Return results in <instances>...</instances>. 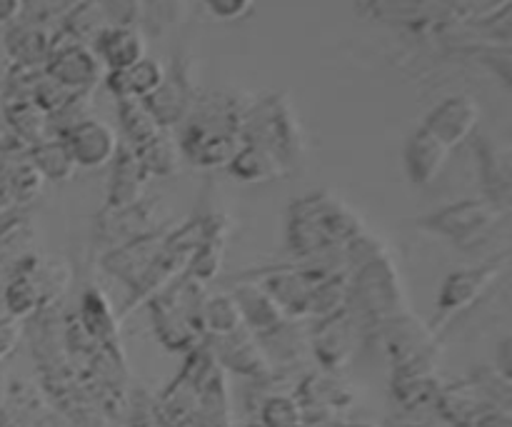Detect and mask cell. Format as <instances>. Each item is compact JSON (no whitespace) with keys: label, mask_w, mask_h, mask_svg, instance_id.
<instances>
[{"label":"cell","mask_w":512,"mask_h":427,"mask_svg":"<svg viewBox=\"0 0 512 427\" xmlns=\"http://www.w3.org/2000/svg\"><path fill=\"white\" fill-rule=\"evenodd\" d=\"M365 230L368 228L363 218L345 200L328 190H320V193L303 195L290 203L285 240L298 263H318L335 270H348L343 250Z\"/></svg>","instance_id":"obj_1"},{"label":"cell","mask_w":512,"mask_h":427,"mask_svg":"<svg viewBox=\"0 0 512 427\" xmlns=\"http://www.w3.org/2000/svg\"><path fill=\"white\" fill-rule=\"evenodd\" d=\"M348 308L358 318L360 328L378 330L385 320L408 313V290H405L400 270L393 255L365 263L350 273V303Z\"/></svg>","instance_id":"obj_2"},{"label":"cell","mask_w":512,"mask_h":427,"mask_svg":"<svg viewBox=\"0 0 512 427\" xmlns=\"http://www.w3.org/2000/svg\"><path fill=\"white\" fill-rule=\"evenodd\" d=\"M215 368H218V360L210 350L208 338L198 348L190 350L188 355H183V365H180L178 375L158 395V413L163 427L193 425L203 385Z\"/></svg>","instance_id":"obj_3"},{"label":"cell","mask_w":512,"mask_h":427,"mask_svg":"<svg viewBox=\"0 0 512 427\" xmlns=\"http://www.w3.org/2000/svg\"><path fill=\"white\" fill-rule=\"evenodd\" d=\"M243 143L263 145L293 168L303 150V138L293 108L285 103L283 95H268L245 110Z\"/></svg>","instance_id":"obj_4"},{"label":"cell","mask_w":512,"mask_h":427,"mask_svg":"<svg viewBox=\"0 0 512 427\" xmlns=\"http://www.w3.org/2000/svg\"><path fill=\"white\" fill-rule=\"evenodd\" d=\"M335 273V268L318 263H293L275 265V268L255 270V273H245V278L258 280L275 300L280 308L285 310L288 320H298L305 323L310 320V300H313V290L325 275Z\"/></svg>","instance_id":"obj_5"},{"label":"cell","mask_w":512,"mask_h":427,"mask_svg":"<svg viewBox=\"0 0 512 427\" xmlns=\"http://www.w3.org/2000/svg\"><path fill=\"white\" fill-rule=\"evenodd\" d=\"M500 218L503 213L488 200H460V203L423 215L418 220V228L458 248H473L480 240L488 238Z\"/></svg>","instance_id":"obj_6"},{"label":"cell","mask_w":512,"mask_h":427,"mask_svg":"<svg viewBox=\"0 0 512 427\" xmlns=\"http://www.w3.org/2000/svg\"><path fill=\"white\" fill-rule=\"evenodd\" d=\"M505 258H495L490 263L475 265V268H463L450 273L443 280L438 290V300H435V318L433 330L440 333L448 323H453L458 315L468 313L470 308L480 303L488 295V290L503 278L505 273Z\"/></svg>","instance_id":"obj_7"},{"label":"cell","mask_w":512,"mask_h":427,"mask_svg":"<svg viewBox=\"0 0 512 427\" xmlns=\"http://www.w3.org/2000/svg\"><path fill=\"white\" fill-rule=\"evenodd\" d=\"M45 73L73 93H93L95 85L105 80L108 70L103 68L93 45L80 43L73 35L58 28L53 35V45H50Z\"/></svg>","instance_id":"obj_8"},{"label":"cell","mask_w":512,"mask_h":427,"mask_svg":"<svg viewBox=\"0 0 512 427\" xmlns=\"http://www.w3.org/2000/svg\"><path fill=\"white\" fill-rule=\"evenodd\" d=\"M305 410L308 427H333L355 405L358 395L340 378V373H308L293 388Z\"/></svg>","instance_id":"obj_9"},{"label":"cell","mask_w":512,"mask_h":427,"mask_svg":"<svg viewBox=\"0 0 512 427\" xmlns=\"http://www.w3.org/2000/svg\"><path fill=\"white\" fill-rule=\"evenodd\" d=\"M360 330L363 328L350 308L315 320L313 330H310V355L318 360L320 370L343 373L355 358Z\"/></svg>","instance_id":"obj_10"},{"label":"cell","mask_w":512,"mask_h":427,"mask_svg":"<svg viewBox=\"0 0 512 427\" xmlns=\"http://www.w3.org/2000/svg\"><path fill=\"white\" fill-rule=\"evenodd\" d=\"M165 220H160L158 203L145 195L140 203L128 205V208H110L103 205L100 213L95 215L93 238L95 243L103 245V253L120 248V245L130 243L135 238L153 233V230L163 228Z\"/></svg>","instance_id":"obj_11"},{"label":"cell","mask_w":512,"mask_h":427,"mask_svg":"<svg viewBox=\"0 0 512 427\" xmlns=\"http://www.w3.org/2000/svg\"><path fill=\"white\" fill-rule=\"evenodd\" d=\"M208 345L218 365L228 375H238L248 383H263L278 373L253 330L243 328L228 338H208Z\"/></svg>","instance_id":"obj_12"},{"label":"cell","mask_w":512,"mask_h":427,"mask_svg":"<svg viewBox=\"0 0 512 427\" xmlns=\"http://www.w3.org/2000/svg\"><path fill=\"white\" fill-rule=\"evenodd\" d=\"M375 333L383 340V348L388 353L393 368L413 363V360L425 358V355L440 353L438 333L433 330V325L425 323L413 310L385 320Z\"/></svg>","instance_id":"obj_13"},{"label":"cell","mask_w":512,"mask_h":427,"mask_svg":"<svg viewBox=\"0 0 512 427\" xmlns=\"http://www.w3.org/2000/svg\"><path fill=\"white\" fill-rule=\"evenodd\" d=\"M170 228L173 225L165 223L163 228L153 230V233L143 235V238H135L130 243L120 245V248L108 250V253L100 255V268L110 278L120 280L128 290H133L143 280V275L148 273L150 265L158 260V255L163 253Z\"/></svg>","instance_id":"obj_14"},{"label":"cell","mask_w":512,"mask_h":427,"mask_svg":"<svg viewBox=\"0 0 512 427\" xmlns=\"http://www.w3.org/2000/svg\"><path fill=\"white\" fill-rule=\"evenodd\" d=\"M178 143L183 158L188 160V163H193L195 168L228 170L235 153H238L240 145H243V135L208 128V125L193 123V120H185Z\"/></svg>","instance_id":"obj_15"},{"label":"cell","mask_w":512,"mask_h":427,"mask_svg":"<svg viewBox=\"0 0 512 427\" xmlns=\"http://www.w3.org/2000/svg\"><path fill=\"white\" fill-rule=\"evenodd\" d=\"M63 140L68 145L70 155H73L75 165L83 170L108 168L115 160V155H118L120 143H123L113 125L95 118V115L75 125L73 130H68Z\"/></svg>","instance_id":"obj_16"},{"label":"cell","mask_w":512,"mask_h":427,"mask_svg":"<svg viewBox=\"0 0 512 427\" xmlns=\"http://www.w3.org/2000/svg\"><path fill=\"white\" fill-rule=\"evenodd\" d=\"M145 308H148L150 313V328H153L155 340H158L168 353L188 355L190 350L198 348L205 340V335L190 323V318L180 310V305L170 298V293L158 295V298L150 300Z\"/></svg>","instance_id":"obj_17"},{"label":"cell","mask_w":512,"mask_h":427,"mask_svg":"<svg viewBox=\"0 0 512 427\" xmlns=\"http://www.w3.org/2000/svg\"><path fill=\"white\" fill-rule=\"evenodd\" d=\"M435 410H438L440 423L448 427H475L493 408L480 380L470 375L458 383L443 385L435 398Z\"/></svg>","instance_id":"obj_18"},{"label":"cell","mask_w":512,"mask_h":427,"mask_svg":"<svg viewBox=\"0 0 512 427\" xmlns=\"http://www.w3.org/2000/svg\"><path fill=\"white\" fill-rule=\"evenodd\" d=\"M38 265L40 255L35 253H25L15 260L3 288V303L10 318L28 323L30 318H35L45 308L43 288H40L38 280Z\"/></svg>","instance_id":"obj_19"},{"label":"cell","mask_w":512,"mask_h":427,"mask_svg":"<svg viewBox=\"0 0 512 427\" xmlns=\"http://www.w3.org/2000/svg\"><path fill=\"white\" fill-rule=\"evenodd\" d=\"M150 175L145 173L138 150L128 143H120L118 155L110 163V180L105 190V205L110 208H128L140 203L148 195Z\"/></svg>","instance_id":"obj_20"},{"label":"cell","mask_w":512,"mask_h":427,"mask_svg":"<svg viewBox=\"0 0 512 427\" xmlns=\"http://www.w3.org/2000/svg\"><path fill=\"white\" fill-rule=\"evenodd\" d=\"M478 120V103L473 98H468V95H453V98H445L438 108L430 110L423 128L430 130L435 138H440L453 150L473 135V130L478 128Z\"/></svg>","instance_id":"obj_21"},{"label":"cell","mask_w":512,"mask_h":427,"mask_svg":"<svg viewBox=\"0 0 512 427\" xmlns=\"http://www.w3.org/2000/svg\"><path fill=\"white\" fill-rule=\"evenodd\" d=\"M75 320L80 328L100 345V348H120V313L113 308L108 295L98 285L83 288L75 308Z\"/></svg>","instance_id":"obj_22"},{"label":"cell","mask_w":512,"mask_h":427,"mask_svg":"<svg viewBox=\"0 0 512 427\" xmlns=\"http://www.w3.org/2000/svg\"><path fill=\"white\" fill-rule=\"evenodd\" d=\"M450 148L440 138H435L430 130L420 128L405 143L403 163L405 173H408L410 183L418 188H428L435 180L443 175L445 165H448Z\"/></svg>","instance_id":"obj_23"},{"label":"cell","mask_w":512,"mask_h":427,"mask_svg":"<svg viewBox=\"0 0 512 427\" xmlns=\"http://www.w3.org/2000/svg\"><path fill=\"white\" fill-rule=\"evenodd\" d=\"M53 35L55 28L20 18L18 23L8 25L3 50L13 60L15 68L45 70V63L50 58V45H53Z\"/></svg>","instance_id":"obj_24"},{"label":"cell","mask_w":512,"mask_h":427,"mask_svg":"<svg viewBox=\"0 0 512 427\" xmlns=\"http://www.w3.org/2000/svg\"><path fill=\"white\" fill-rule=\"evenodd\" d=\"M230 293L238 298L240 310H243L245 328L253 330L255 335H265L270 330H275L278 325H283L288 320L285 310L280 308L278 300L258 283V280H250L245 275H240L238 280H233L230 285Z\"/></svg>","instance_id":"obj_25"},{"label":"cell","mask_w":512,"mask_h":427,"mask_svg":"<svg viewBox=\"0 0 512 427\" xmlns=\"http://www.w3.org/2000/svg\"><path fill=\"white\" fill-rule=\"evenodd\" d=\"M93 48L108 73L130 68L145 58V38L135 25H108Z\"/></svg>","instance_id":"obj_26"},{"label":"cell","mask_w":512,"mask_h":427,"mask_svg":"<svg viewBox=\"0 0 512 427\" xmlns=\"http://www.w3.org/2000/svg\"><path fill=\"white\" fill-rule=\"evenodd\" d=\"M148 105L150 113L155 115L158 125L163 130L175 128V125H183L185 118L193 110V90H190L188 80L180 73L165 75V80L160 83V88L155 93H150L148 98L143 100Z\"/></svg>","instance_id":"obj_27"},{"label":"cell","mask_w":512,"mask_h":427,"mask_svg":"<svg viewBox=\"0 0 512 427\" xmlns=\"http://www.w3.org/2000/svg\"><path fill=\"white\" fill-rule=\"evenodd\" d=\"M190 427H235V403L230 378L223 368H215L205 380Z\"/></svg>","instance_id":"obj_28"},{"label":"cell","mask_w":512,"mask_h":427,"mask_svg":"<svg viewBox=\"0 0 512 427\" xmlns=\"http://www.w3.org/2000/svg\"><path fill=\"white\" fill-rule=\"evenodd\" d=\"M165 75L168 73H165L163 65L145 55L143 60H138L130 68L105 73L103 83L108 85V90L118 100H145L150 93H155L160 88Z\"/></svg>","instance_id":"obj_29"},{"label":"cell","mask_w":512,"mask_h":427,"mask_svg":"<svg viewBox=\"0 0 512 427\" xmlns=\"http://www.w3.org/2000/svg\"><path fill=\"white\" fill-rule=\"evenodd\" d=\"M228 173L240 183L260 185L285 178L290 173V165L283 158H278L273 150L263 148V145L243 143L235 153L233 163L228 165Z\"/></svg>","instance_id":"obj_30"},{"label":"cell","mask_w":512,"mask_h":427,"mask_svg":"<svg viewBox=\"0 0 512 427\" xmlns=\"http://www.w3.org/2000/svg\"><path fill=\"white\" fill-rule=\"evenodd\" d=\"M480 173H483L485 200L500 213L512 210V155L498 145L480 148Z\"/></svg>","instance_id":"obj_31"},{"label":"cell","mask_w":512,"mask_h":427,"mask_svg":"<svg viewBox=\"0 0 512 427\" xmlns=\"http://www.w3.org/2000/svg\"><path fill=\"white\" fill-rule=\"evenodd\" d=\"M268 353L270 363L278 370H290L303 363L305 355L310 353V335L303 330V323L298 320H285L270 333L258 335Z\"/></svg>","instance_id":"obj_32"},{"label":"cell","mask_w":512,"mask_h":427,"mask_svg":"<svg viewBox=\"0 0 512 427\" xmlns=\"http://www.w3.org/2000/svg\"><path fill=\"white\" fill-rule=\"evenodd\" d=\"M230 230H233V225H230V220L225 218V215H213V228H210L208 238L200 243V248L195 250L193 260H190L188 265L190 278L210 285L220 273H223Z\"/></svg>","instance_id":"obj_33"},{"label":"cell","mask_w":512,"mask_h":427,"mask_svg":"<svg viewBox=\"0 0 512 427\" xmlns=\"http://www.w3.org/2000/svg\"><path fill=\"white\" fill-rule=\"evenodd\" d=\"M3 118L8 120L10 128L18 133L28 148L53 138L50 133V115L30 98H8L3 100Z\"/></svg>","instance_id":"obj_34"},{"label":"cell","mask_w":512,"mask_h":427,"mask_svg":"<svg viewBox=\"0 0 512 427\" xmlns=\"http://www.w3.org/2000/svg\"><path fill=\"white\" fill-rule=\"evenodd\" d=\"M28 158L35 168L40 170L45 180L50 183H68V180L75 178L78 173V165H75L73 155H70L68 145H65L63 138H48L43 143L33 145L28 150Z\"/></svg>","instance_id":"obj_35"},{"label":"cell","mask_w":512,"mask_h":427,"mask_svg":"<svg viewBox=\"0 0 512 427\" xmlns=\"http://www.w3.org/2000/svg\"><path fill=\"white\" fill-rule=\"evenodd\" d=\"M205 335L208 338H228L245 328L243 310H240L238 298L230 290L223 293H210L205 303Z\"/></svg>","instance_id":"obj_36"},{"label":"cell","mask_w":512,"mask_h":427,"mask_svg":"<svg viewBox=\"0 0 512 427\" xmlns=\"http://www.w3.org/2000/svg\"><path fill=\"white\" fill-rule=\"evenodd\" d=\"M135 150H138L140 160H143V168L145 173L150 175V180L153 178L168 180L173 178V175H178L183 153H180L178 138H173L170 130H163L158 138H153L150 143H145L143 148H135Z\"/></svg>","instance_id":"obj_37"},{"label":"cell","mask_w":512,"mask_h":427,"mask_svg":"<svg viewBox=\"0 0 512 427\" xmlns=\"http://www.w3.org/2000/svg\"><path fill=\"white\" fill-rule=\"evenodd\" d=\"M118 123L123 130V143L133 145V148H143L145 143L163 133L143 100H118Z\"/></svg>","instance_id":"obj_38"},{"label":"cell","mask_w":512,"mask_h":427,"mask_svg":"<svg viewBox=\"0 0 512 427\" xmlns=\"http://www.w3.org/2000/svg\"><path fill=\"white\" fill-rule=\"evenodd\" d=\"M350 303V273L348 270H335V273L325 275L313 290V300H310V320L328 318V315L340 313L348 308Z\"/></svg>","instance_id":"obj_39"},{"label":"cell","mask_w":512,"mask_h":427,"mask_svg":"<svg viewBox=\"0 0 512 427\" xmlns=\"http://www.w3.org/2000/svg\"><path fill=\"white\" fill-rule=\"evenodd\" d=\"M3 168L15 205L33 203V200L43 193L45 178L40 175V170L30 163L28 155H15V158H5L3 155Z\"/></svg>","instance_id":"obj_40"},{"label":"cell","mask_w":512,"mask_h":427,"mask_svg":"<svg viewBox=\"0 0 512 427\" xmlns=\"http://www.w3.org/2000/svg\"><path fill=\"white\" fill-rule=\"evenodd\" d=\"M258 423L265 427H308L305 410L293 390L270 395L258 408Z\"/></svg>","instance_id":"obj_41"},{"label":"cell","mask_w":512,"mask_h":427,"mask_svg":"<svg viewBox=\"0 0 512 427\" xmlns=\"http://www.w3.org/2000/svg\"><path fill=\"white\" fill-rule=\"evenodd\" d=\"M108 25H113V23H110L108 15L103 13V8H100L95 0H83V3H80L78 8H75L73 13L63 20L60 30L70 33L75 40H80V43L93 45L95 40L100 38V33L108 28Z\"/></svg>","instance_id":"obj_42"},{"label":"cell","mask_w":512,"mask_h":427,"mask_svg":"<svg viewBox=\"0 0 512 427\" xmlns=\"http://www.w3.org/2000/svg\"><path fill=\"white\" fill-rule=\"evenodd\" d=\"M38 280L43 288L45 305H58L73 285V265L63 258L43 260L38 265Z\"/></svg>","instance_id":"obj_43"},{"label":"cell","mask_w":512,"mask_h":427,"mask_svg":"<svg viewBox=\"0 0 512 427\" xmlns=\"http://www.w3.org/2000/svg\"><path fill=\"white\" fill-rule=\"evenodd\" d=\"M125 427H163L158 413V395L145 388L130 390L128 405H125Z\"/></svg>","instance_id":"obj_44"},{"label":"cell","mask_w":512,"mask_h":427,"mask_svg":"<svg viewBox=\"0 0 512 427\" xmlns=\"http://www.w3.org/2000/svg\"><path fill=\"white\" fill-rule=\"evenodd\" d=\"M80 3H83V0H23V15H20V18L53 28L55 23L63 25V20L68 18Z\"/></svg>","instance_id":"obj_45"},{"label":"cell","mask_w":512,"mask_h":427,"mask_svg":"<svg viewBox=\"0 0 512 427\" xmlns=\"http://www.w3.org/2000/svg\"><path fill=\"white\" fill-rule=\"evenodd\" d=\"M73 95H75L73 90L63 88L58 80H53L43 70V75H40L38 83H35V90H33V95H30V100H35V103H38L48 115H55L65 103H68L70 98H73Z\"/></svg>","instance_id":"obj_46"},{"label":"cell","mask_w":512,"mask_h":427,"mask_svg":"<svg viewBox=\"0 0 512 427\" xmlns=\"http://www.w3.org/2000/svg\"><path fill=\"white\" fill-rule=\"evenodd\" d=\"M113 25H135L143 18V0H95Z\"/></svg>","instance_id":"obj_47"},{"label":"cell","mask_w":512,"mask_h":427,"mask_svg":"<svg viewBox=\"0 0 512 427\" xmlns=\"http://www.w3.org/2000/svg\"><path fill=\"white\" fill-rule=\"evenodd\" d=\"M23 338H25L23 320L3 315V318H0V365H3L8 358H13V353L20 348Z\"/></svg>","instance_id":"obj_48"},{"label":"cell","mask_w":512,"mask_h":427,"mask_svg":"<svg viewBox=\"0 0 512 427\" xmlns=\"http://www.w3.org/2000/svg\"><path fill=\"white\" fill-rule=\"evenodd\" d=\"M255 0H205L210 13L220 20H238L250 13Z\"/></svg>","instance_id":"obj_49"},{"label":"cell","mask_w":512,"mask_h":427,"mask_svg":"<svg viewBox=\"0 0 512 427\" xmlns=\"http://www.w3.org/2000/svg\"><path fill=\"white\" fill-rule=\"evenodd\" d=\"M495 370L512 383V333L500 340L498 350H495Z\"/></svg>","instance_id":"obj_50"},{"label":"cell","mask_w":512,"mask_h":427,"mask_svg":"<svg viewBox=\"0 0 512 427\" xmlns=\"http://www.w3.org/2000/svg\"><path fill=\"white\" fill-rule=\"evenodd\" d=\"M23 15V0H0V25L18 23Z\"/></svg>","instance_id":"obj_51"},{"label":"cell","mask_w":512,"mask_h":427,"mask_svg":"<svg viewBox=\"0 0 512 427\" xmlns=\"http://www.w3.org/2000/svg\"><path fill=\"white\" fill-rule=\"evenodd\" d=\"M13 60L8 58V53H5L3 48H0V98H5V90H8V83H10V75H13Z\"/></svg>","instance_id":"obj_52"},{"label":"cell","mask_w":512,"mask_h":427,"mask_svg":"<svg viewBox=\"0 0 512 427\" xmlns=\"http://www.w3.org/2000/svg\"><path fill=\"white\" fill-rule=\"evenodd\" d=\"M10 380H8V375H5V370H3V365H0V413H3L5 408H8V398H10Z\"/></svg>","instance_id":"obj_53"},{"label":"cell","mask_w":512,"mask_h":427,"mask_svg":"<svg viewBox=\"0 0 512 427\" xmlns=\"http://www.w3.org/2000/svg\"><path fill=\"white\" fill-rule=\"evenodd\" d=\"M333 427H378L373 423H355V420H348V423H335Z\"/></svg>","instance_id":"obj_54"},{"label":"cell","mask_w":512,"mask_h":427,"mask_svg":"<svg viewBox=\"0 0 512 427\" xmlns=\"http://www.w3.org/2000/svg\"><path fill=\"white\" fill-rule=\"evenodd\" d=\"M0 258H3V255H0Z\"/></svg>","instance_id":"obj_55"}]
</instances>
